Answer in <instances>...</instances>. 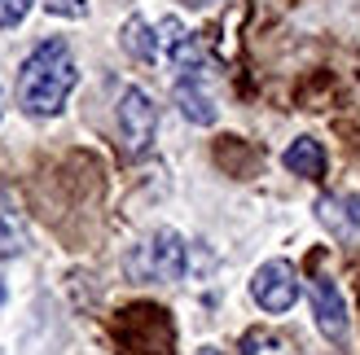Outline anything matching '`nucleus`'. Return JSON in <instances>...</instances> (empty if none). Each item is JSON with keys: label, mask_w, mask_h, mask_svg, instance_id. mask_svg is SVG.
<instances>
[{"label": "nucleus", "mask_w": 360, "mask_h": 355, "mask_svg": "<svg viewBox=\"0 0 360 355\" xmlns=\"http://www.w3.org/2000/svg\"><path fill=\"white\" fill-rule=\"evenodd\" d=\"M79 83V66L70 58L66 40H44L27 53L22 70H18V110L31 119H53L62 114L66 97Z\"/></svg>", "instance_id": "nucleus-1"}, {"label": "nucleus", "mask_w": 360, "mask_h": 355, "mask_svg": "<svg viewBox=\"0 0 360 355\" xmlns=\"http://www.w3.org/2000/svg\"><path fill=\"white\" fill-rule=\"evenodd\" d=\"M185 263H189V250L180 241V233L158 228V233H150L128 255V276L132 281H180L185 276Z\"/></svg>", "instance_id": "nucleus-2"}, {"label": "nucleus", "mask_w": 360, "mask_h": 355, "mask_svg": "<svg viewBox=\"0 0 360 355\" xmlns=\"http://www.w3.org/2000/svg\"><path fill=\"white\" fill-rule=\"evenodd\" d=\"M154 132H158V105L141 93V88H123V93H119V136H123V149H128L132 158L150 154Z\"/></svg>", "instance_id": "nucleus-3"}, {"label": "nucleus", "mask_w": 360, "mask_h": 355, "mask_svg": "<svg viewBox=\"0 0 360 355\" xmlns=\"http://www.w3.org/2000/svg\"><path fill=\"white\" fill-rule=\"evenodd\" d=\"M250 298H255L259 312H268V316L290 312L299 303V272H295V263L290 259H268V263H259L255 281H250Z\"/></svg>", "instance_id": "nucleus-4"}, {"label": "nucleus", "mask_w": 360, "mask_h": 355, "mask_svg": "<svg viewBox=\"0 0 360 355\" xmlns=\"http://www.w3.org/2000/svg\"><path fill=\"white\" fill-rule=\"evenodd\" d=\"M303 290H308L316 329L326 333L330 342H347V303H343V294H338V286H334L330 276H308V281H303Z\"/></svg>", "instance_id": "nucleus-5"}, {"label": "nucleus", "mask_w": 360, "mask_h": 355, "mask_svg": "<svg viewBox=\"0 0 360 355\" xmlns=\"http://www.w3.org/2000/svg\"><path fill=\"white\" fill-rule=\"evenodd\" d=\"M176 105H180V114H185L189 123H198V128H211L215 123V101L198 88V70L176 79Z\"/></svg>", "instance_id": "nucleus-6"}, {"label": "nucleus", "mask_w": 360, "mask_h": 355, "mask_svg": "<svg viewBox=\"0 0 360 355\" xmlns=\"http://www.w3.org/2000/svg\"><path fill=\"white\" fill-rule=\"evenodd\" d=\"M281 163H285V171L303 175V180H321V175H326V149H321V140L299 136V140H290V149L281 154Z\"/></svg>", "instance_id": "nucleus-7"}, {"label": "nucleus", "mask_w": 360, "mask_h": 355, "mask_svg": "<svg viewBox=\"0 0 360 355\" xmlns=\"http://www.w3.org/2000/svg\"><path fill=\"white\" fill-rule=\"evenodd\" d=\"M119 40H123V48H128L136 62H154V58H158V35H154V27H150L141 13H132L128 22H123Z\"/></svg>", "instance_id": "nucleus-8"}, {"label": "nucleus", "mask_w": 360, "mask_h": 355, "mask_svg": "<svg viewBox=\"0 0 360 355\" xmlns=\"http://www.w3.org/2000/svg\"><path fill=\"white\" fill-rule=\"evenodd\" d=\"M27 250V228L18 224L13 210H0V259H13Z\"/></svg>", "instance_id": "nucleus-9"}, {"label": "nucleus", "mask_w": 360, "mask_h": 355, "mask_svg": "<svg viewBox=\"0 0 360 355\" xmlns=\"http://www.w3.org/2000/svg\"><path fill=\"white\" fill-rule=\"evenodd\" d=\"M35 0H0V31H13V27H22V18L31 13Z\"/></svg>", "instance_id": "nucleus-10"}, {"label": "nucleus", "mask_w": 360, "mask_h": 355, "mask_svg": "<svg viewBox=\"0 0 360 355\" xmlns=\"http://www.w3.org/2000/svg\"><path fill=\"white\" fill-rule=\"evenodd\" d=\"M198 355H220V351H215V347H202V351H198Z\"/></svg>", "instance_id": "nucleus-11"}, {"label": "nucleus", "mask_w": 360, "mask_h": 355, "mask_svg": "<svg viewBox=\"0 0 360 355\" xmlns=\"http://www.w3.org/2000/svg\"><path fill=\"white\" fill-rule=\"evenodd\" d=\"M0 303H5V281H0Z\"/></svg>", "instance_id": "nucleus-12"}]
</instances>
